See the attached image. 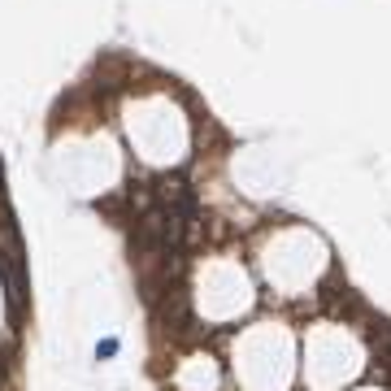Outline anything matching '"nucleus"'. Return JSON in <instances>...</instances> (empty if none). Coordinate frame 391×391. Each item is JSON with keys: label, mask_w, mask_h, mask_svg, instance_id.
Masks as SVG:
<instances>
[{"label": "nucleus", "mask_w": 391, "mask_h": 391, "mask_svg": "<svg viewBox=\"0 0 391 391\" xmlns=\"http://www.w3.org/2000/svg\"><path fill=\"white\" fill-rule=\"evenodd\" d=\"M118 352V339H105V344H96V356H113Z\"/></svg>", "instance_id": "f257e3e1"}]
</instances>
